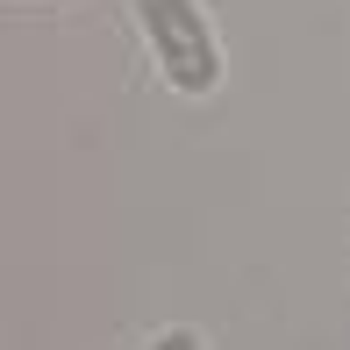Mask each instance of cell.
<instances>
[{
  "instance_id": "6da1fadb",
  "label": "cell",
  "mask_w": 350,
  "mask_h": 350,
  "mask_svg": "<svg viewBox=\"0 0 350 350\" xmlns=\"http://www.w3.org/2000/svg\"><path fill=\"white\" fill-rule=\"evenodd\" d=\"M143 43H150V65L165 79L172 93H186V100H208L221 86V36H215V14L208 0H129Z\"/></svg>"
},
{
  "instance_id": "7a4b0ae2",
  "label": "cell",
  "mask_w": 350,
  "mask_h": 350,
  "mask_svg": "<svg viewBox=\"0 0 350 350\" xmlns=\"http://www.w3.org/2000/svg\"><path fill=\"white\" fill-rule=\"evenodd\" d=\"M143 350H208V343H200V329H186V322H179V329H157Z\"/></svg>"
}]
</instances>
